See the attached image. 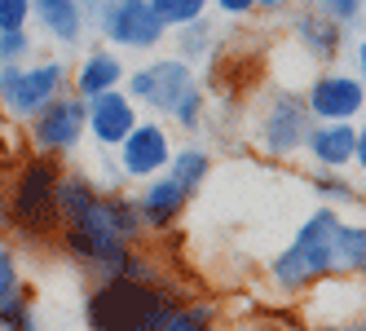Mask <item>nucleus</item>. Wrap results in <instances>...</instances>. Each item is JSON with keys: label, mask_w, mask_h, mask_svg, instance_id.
Returning a JSON list of instances; mask_svg holds the SVG:
<instances>
[{"label": "nucleus", "mask_w": 366, "mask_h": 331, "mask_svg": "<svg viewBox=\"0 0 366 331\" xmlns=\"http://www.w3.org/2000/svg\"><path fill=\"white\" fill-rule=\"evenodd\" d=\"M58 212H62V230L58 243L66 247V257L75 265L93 270L97 257H107L111 247L128 243L142 247L146 230L142 217L133 208V194L124 190H97L89 172H66L58 177Z\"/></svg>", "instance_id": "f257e3e1"}, {"label": "nucleus", "mask_w": 366, "mask_h": 331, "mask_svg": "<svg viewBox=\"0 0 366 331\" xmlns=\"http://www.w3.org/2000/svg\"><path fill=\"white\" fill-rule=\"evenodd\" d=\"M181 300L168 278H93L84 322L89 331H159Z\"/></svg>", "instance_id": "f03ea898"}, {"label": "nucleus", "mask_w": 366, "mask_h": 331, "mask_svg": "<svg viewBox=\"0 0 366 331\" xmlns=\"http://www.w3.org/2000/svg\"><path fill=\"white\" fill-rule=\"evenodd\" d=\"M119 89L133 97L137 111H150L154 119H172L181 133H199L203 129L207 97H203V84L194 80L190 62L154 58V62H146L137 71H128Z\"/></svg>", "instance_id": "7ed1b4c3"}, {"label": "nucleus", "mask_w": 366, "mask_h": 331, "mask_svg": "<svg viewBox=\"0 0 366 331\" xmlns=\"http://www.w3.org/2000/svg\"><path fill=\"white\" fill-rule=\"evenodd\" d=\"M335 225H340V208H327V203H318V208L296 225L292 243H287L278 257L269 261V270H265L269 287L278 296L300 300L313 283H322V278L335 274V252H331Z\"/></svg>", "instance_id": "20e7f679"}, {"label": "nucleus", "mask_w": 366, "mask_h": 331, "mask_svg": "<svg viewBox=\"0 0 366 331\" xmlns=\"http://www.w3.org/2000/svg\"><path fill=\"white\" fill-rule=\"evenodd\" d=\"M58 177H62V159L36 155V150L18 164V172L9 177V194L0 199L5 230L27 234V239H58V230H62Z\"/></svg>", "instance_id": "39448f33"}, {"label": "nucleus", "mask_w": 366, "mask_h": 331, "mask_svg": "<svg viewBox=\"0 0 366 331\" xmlns=\"http://www.w3.org/2000/svg\"><path fill=\"white\" fill-rule=\"evenodd\" d=\"M66 89H71V66L62 58L0 66V111L14 124H27L40 107H49V102Z\"/></svg>", "instance_id": "423d86ee"}, {"label": "nucleus", "mask_w": 366, "mask_h": 331, "mask_svg": "<svg viewBox=\"0 0 366 331\" xmlns=\"http://www.w3.org/2000/svg\"><path fill=\"white\" fill-rule=\"evenodd\" d=\"M309 129H313V115L305 107V97L296 89H274L256 107L252 137L260 146V155H269V159H296L300 150H305Z\"/></svg>", "instance_id": "0eeeda50"}, {"label": "nucleus", "mask_w": 366, "mask_h": 331, "mask_svg": "<svg viewBox=\"0 0 366 331\" xmlns=\"http://www.w3.org/2000/svg\"><path fill=\"white\" fill-rule=\"evenodd\" d=\"M27 146L36 155H49V159H71L89 137H84V97H75L71 89L58 93L49 107H40L27 124Z\"/></svg>", "instance_id": "6e6552de"}, {"label": "nucleus", "mask_w": 366, "mask_h": 331, "mask_svg": "<svg viewBox=\"0 0 366 331\" xmlns=\"http://www.w3.org/2000/svg\"><path fill=\"white\" fill-rule=\"evenodd\" d=\"M97 31L111 49H128V54H150L168 36L159 14L150 9V0H102Z\"/></svg>", "instance_id": "1a4fd4ad"}, {"label": "nucleus", "mask_w": 366, "mask_h": 331, "mask_svg": "<svg viewBox=\"0 0 366 331\" xmlns=\"http://www.w3.org/2000/svg\"><path fill=\"white\" fill-rule=\"evenodd\" d=\"M172 133L164 119H137L128 137L115 146V164L124 172V182H146V177H159L172 159Z\"/></svg>", "instance_id": "9d476101"}, {"label": "nucleus", "mask_w": 366, "mask_h": 331, "mask_svg": "<svg viewBox=\"0 0 366 331\" xmlns=\"http://www.w3.org/2000/svg\"><path fill=\"white\" fill-rule=\"evenodd\" d=\"M300 155H309V164L318 172H349L353 164L362 168L366 164V133L353 119H331V124L313 119Z\"/></svg>", "instance_id": "9b49d317"}, {"label": "nucleus", "mask_w": 366, "mask_h": 331, "mask_svg": "<svg viewBox=\"0 0 366 331\" xmlns=\"http://www.w3.org/2000/svg\"><path fill=\"white\" fill-rule=\"evenodd\" d=\"M305 107L318 124H331V119H357L362 107H366V84L362 75H349V71H318L313 80L305 84Z\"/></svg>", "instance_id": "f8f14e48"}, {"label": "nucleus", "mask_w": 366, "mask_h": 331, "mask_svg": "<svg viewBox=\"0 0 366 331\" xmlns=\"http://www.w3.org/2000/svg\"><path fill=\"white\" fill-rule=\"evenodd\" d=\"M137 186L142 190H133V208L142 217V230L146 234H168V230H177L194 194L181 186V182H172L168 172L146 177V182H137Z\"/></svg>", "instance_id": "ddd939ff"}, {"label": "nucleus", "mask_w": 366, "mask_h": 331, "mask_svg": "<svg viewBox=\"0 0 366 331\" xmlns=\"http://www.w3.org/2000/svg\"><path fill=\"white\" fill-rule=\"evenodd\" d=\"M137 119H142V111L133 107V97L124 89H107L84 102V137L102 150H115Z\"/></svg>", "instance_id": "4468645a"}, {"label": "nucleus", "mask_w": 366, "mask_h": 331, "mask_svg": "<svg viewBox=\"0 0 366 331\" xmlns=\"http://www.w3.org/2000/svg\"><path fill=\"white\" fill-rule=\"evenodd\" d=\"M292 40H296V49H305V58L327 66L345 54V22H335L322 9H300V14H292Z\"/></svg>", "instance_id": "2eb2a0df"}, {"label": "nucleus", "mask_w": 366, "mask_h": 331, "mask_svg": "<svg viewBox=\"0 0 366 331\" xmlns=\"http://www.w3.org/2000/svg\"><path fill=\"white\" fill-rule=\"evenodd\" d=\"M31 22H40V31L62 49H80L89 27L80 0H31Z\"/></svg>", "instance_id": "dca6fc26"}, {"label": "nucleus", "mask_w": 366, "mask_h": 331, "mask_svg": "<svg viewBox=\"0 0 366 331\" xmlns=\"http://www.w3.org/2000/svg\"><path fill=\"white\" fill-rule=\"evenodd\" d=\"M124 75H128V66L119 58V49H89L80 58V66H75V75H71V93L89 102L107 89H119Z\"/></svg>", "instance_id": "f3484780"}, {"label": "nucleus", "mask_w": 366, "mask_h": 331, "mask_svg": "<svg viewBox=\"0 0 366 331\" xmlns=\"http://www.w3.org/2000/svg\"><path fill=\"white\" fill-rule=\"evenodd\" d=\"M331 252H335V274H353V278H362V265H366V225L340 217L335 239H331Z\"/></svg>", "instance_id": "a211bd4d"}, {"label": "nucleus", "mask_w": 366, "mask_h": 331, "mask_svg": "<svg viewBox=\"0 0 366 331\" xmlns=\"http://www.w3.org/2000/svg\"><path fill=\"white\" fill-rule=\"evenodd\" d=\"M164 172L194 194V190L207 182V177H212V155H207L203 146H194V142H190V146H172V159H168Z\"/></svg>", "instance_id": "6ab92c4d"}, {"label": "nucleus", "mask_w": 366, "mask_h": 331, "mask_svg": "<svg viewBox=\"0 0 366 331\" xmlns=\"http://www.w3.org/2000/svg\"><path fill=\"white\" fill-rule=\"evenodd\" d=\"M0 331H40V318H36V292L22 283L5 305H0Z\"/></svg>", "instance_id": "aec40b11"}, {"label": "nucleus", "mask_w": 366, "mask_h": 331, "mask_svg": "<svg viewBox=\"0 0 366 331\" xmlns=\"http://www.w3.org/2000/svg\"><path fill=\"white\" fill-rule=\"evenodd\" d=\"M313 194H318V203H327V208H357L362 203V190L345 172H313Z\"/></svg>", "instance_id": "412c9836"}, {"label": "nucleus", "mask_w": 366, "mask_h": 331, "mask_svg": "<svg viewBox=\"0 0 366 331\" xmlns=\"http://www.w3.org/2000/svg\"><path fill=\"white\" fill-rule=\"evenodd\" d=\"M159 331H217V305H207V300H181Z\"/></svg>", "instance_id": "4be33fe9"}, {"label": "nucleus", "mask_w": 366, "mask_h": 331, "mask_svg": "<svg viewBox=\"0 0 366 331\" xmlns=\"http://www.w3.org/2000/svg\"><path fill=\"white\" fill-rule=\"evenodd\" d=\"M150 9L159 14V22H164L168 31H177V27H190V22L207 18L212 0H150Z\"/></svg>", "instance_id": "5701e85b"}, {"label": "nucleus", "mask_w": 366, "mask_h": 331, "mask_svg": "<svg viewBox=\"0 0 366 331\" xmlns=\"http://www.w3.org/2000/svg\"><path fill=\"white\" fill-rule=\"evenodd\" d=\"M22 287V265H18V247L0 239V305Z\"/></svg>", "instance_id": "b1692460"}, {"label": "nucleus", "mask_w": 366, "mask_h": 331, "mask_svg": "<svg viewBox=\"0 0 366 331\" xmlns=\"http://www.w3.org/2000/svg\"><path fill=\"white\" fill-rule=\"evenodd\" d=\"M31 27H22V31H0V66H14V62H27L31 58Z\"/></svg>", "instance_id": "393cba45"}, {"label": "nucleus", "mask_w": 366, "mask_h": 331, "mask_svg": "<svg viewBox=\"0 0 366 331\" xmlns=\"http://www.w3.org/2000/svg\"><path fill=\"white\" fill-rule=\"evenodd\" d=\"M31 27V0H0V31Z\"/></svg>", "instance_id": "a878e982"}, {"label": "nucleus", "mask_w": 366, "mask_h": 331, "mask_svg": "<svg viewBox=\"0 0 366 331\" xmlns=\"http://www.w3.org/2000/svg\"><path fill=\"white\" fill-rule=\"evenodd\" d=\"M305 5L331 14L335 22H357V18H362V0H305Z\"/></svg>", "instance_id": "bb28decb"}, {"label": "nucleus", "mask_w": 366, "mask_h": 331, "mask_svg": "<svg viewBox=\"0 0 366 331\" xmlns=\"http://www.w3.org/2000/svg\"><path fill=\"white\" fill-rule=\"evenodd\" d=\"M217 5V14H225V18H247L252 9H256V0H212Z\"/></svg>", "instance_id": "cd10ccee"}, {"label": "nucleus", "mask_w": 366, "mask_h": 331, "mask_svg": "<svg viewBox=\"0 0 366 331\" xmlns=\"http://www.w3.org/2000/svg\"><path fill=\"white\" fill-rule=\"evenodd\" d=\"M300 331H366V327H362V318H353V322H335V327H300Z\"/></svg>", "instance_id": "c85d7f7f"}, {"label": "nucleus", "mask_w": 366, "mask_h": 331, "mask_svg": "<svg viewBox=\"0 0 366 331\" xmlns=\"http://www.w3.org/2000/svg\"><path fill=\"white\" fill-rule=\"evenodd\" d=\"M287 5V0H256V9H265V14H278Z\"/></svg>", "instance_id": "c756f323"}]
</instances>
